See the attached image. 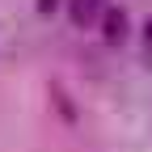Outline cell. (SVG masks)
<instances>
[{
  "label": "cell",
  "mask_w": 152,
  "mask_h": 152,
  "mask_svg": "<svg viewBox=\"0 0 152 152\" xmlns=\"http://www.w3.org/2000/svg\"><path fill=\"white\" fill-rule=\"evenodd\" d=\"M97 30H102V38L110 47H118L123 38H127V30H131V21H127V9H118V4H110L106 13H102V21H97Z\"/></svg>",
  "instance_id": "6da1fadb"
},
{
  "label": "cell",
  "mask_w": 152,
  "mask_h": 152,
  "mask_svg": "<svg viewBox=\"0 0 152 152\" xmlns=\"http://www.w3.org/2000/svg\"><path fill=\"white\" fill-rule=\"evenodd\" d=\"M106 9H110L106 0H68V17H72V26H97Z\"/></svg>",
  "instance_id": "7a4b0ae2"
},
{
  "label": "cell",
  "mask_w": 152,
  "mask_h": 152,
  "mask_svg": "<svg viewBox=\"0 0 152 152\" xmlns=\"http://www.w3.org/2000/svg\"><path fill=\"white\" fill-rule=\"evenodd\" d=\"M144 42H148V47H152V21H148V30H144Z\"/></svg>",
  "instance_id": "3957f363"
}]
</instances>
